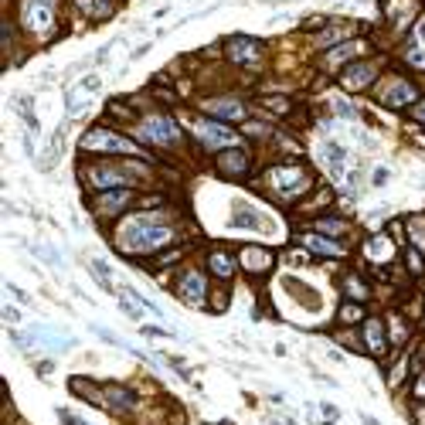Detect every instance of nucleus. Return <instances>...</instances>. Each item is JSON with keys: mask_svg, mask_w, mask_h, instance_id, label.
I'll use <instances>...</instances> for the list:
<instances>
[{"mask_svg": "<svg viewBox=\"0 0 425 425\" xmlns=\"http://www.w3.org/2000/svg\"><path fill=\"white\" fill-rule=\"evenodd\" d=\"M89 92H92V89H85V85H79V89H72V92H68V99H65V109H68V116H79L82 109L89 106V99H85Z\"/></svg>", "mask_w": 425, "mask_h": 425, "instance_id": "nucleus-22", "label": "nucleus"}, {"mask_svg": "<svg viewBox=\"0 0 425 425\" xmlns=\"http://www.w3.org/2000/svg\"><path fill=\"white\" fill-rule=\"evenodd\" d=\"M290 262H292V266H303V262H310V255H299V252H292Z\"/></svg>", "mask_w": 425, "mask_h": 425, "instance_id": "nucleus-34", "label": "nucleus"}, {"mask_svg": "<svg viewBox=\"0 0 425 425\" xmlns=\"http://www.w3.org/2000/svg\"><path fill=\"white\" fill-rule=\"evenodd\" d=\"M320 228H323V232H347L344 221H320Z\"/></svg>", "mask_w": 425, "mask_h": 425, "instance_id": "nucleus-31", "label": "nucleus"}, {"mask_svg": "<svg viewBox=\"0 0 425 425\" xmlns=\"http://www.w3.org/2000/svg\"><path fill=\"white\" fill-rule=\"evenodd\" d=\"M323 150H327V160H330V170H334V174H341V170H344V160H347L344 147H341V143H327Z\"/></svg>", "mask_w": 425, "mask_h": 425, "instance_id": "nucleus-25", "label": "nucleus"}, {"mask_svg": "<svg viewBox=\"0 0 425 425\" xmlns=\"http://www.w3.org/2000/svg\"><path fill=\"white\" fill-rule=\"evenodd\" d=\"M248 154L245 150H228V154H221L218 157V170L225 174V177H245L248 174Z\"/></svg>", "mask_w": 425, "mask_h": 425, "instance_id": "nucleus-9", "label": "nucleus"}, {"mask_svg": "<svg viewBox=\"0 0 425 425\" xmlns=\"http://www.w3.org/2000/svg\"><path fill=\"white\" fill-rule=\"evenodd\" d=\"M194 133H197V140H201L204 147H225V143H232V140H235V133H232L228 126L211 123V119H197Z\"/></svg>", "mask_w": 425, "mask_h": 425, "instance_id": "nucleus-5", "label": "nucleus"}, {"mask_svg": "<svg viewBox=\"0 0 425 425\" xmlns=\"http://www.w3.org/2000/svg\"><path fill=\"white\" fill-rule=\"evenodd\" d=\"M412 116H415L419 123H425V103H422V106H412Z\"/></svg>", "mask_w": 425, "mask_h": 425, "instance_id": "nucleus-35", "label": "nucleus"}, {"mask_svg": "<svg viewBox=\"0 0 425 425\" xmlns=\"http://www.w3.org/2000/svg\"><path fill=\"white\" fill-rule=\"evenodd\" d=\"M415 398L425 401V378H422V374H419V381H415Z\"/></svg>", "mask_w": 425, "mask_h": 425, "instance_id": "nucleus-33", "label": "nucleus"}, {"mask_svg": "<svg viewBox=\"0 0 425 425\" xmlns=\"http://www.w3.org/2000/svg\"><path fill=\"white\" fill-rule=\"evenodd\" d=\"M371 79H374V65H350L344 75H341V82H344L347 89H361V85H368Z\"/></svg>", "mask_w": 425, "mask_h": 425, "instance_id": "nucleus-15", "label": "nucleus"}, {"mask_svg": "<svg viewBox=\"0 0 425 425\" xmlns=\"http://www.w3.org/2000/svg\"><path fill=\"white\" fill-rule=\"evenodd\" d=\"M82 150H85V154L112 150V154H123V157H133V154H140V147H136V143H130L126 136H119V133H109V130H103V126L82 136Z\"/></svg>", "mask_w": 425, "mask_h": 425, "instance_id": "nucleus-2", "label": "nucleus"}, {"mask_svg": "<svg viewBox=\"0 0 425 425\" xmlns=\"http://www.w3.org/2000/svg\"><path fill=\"white\" fill-rule=\"evenodd\" d=\"M24 17H27V27L31 31H48L52 27V7H48V0H27L24 7Z\"/></svg>", "mask_w": 425, "mask_h": 425, "instance_id": "nucleus-8", "label": "nucleus"}, {"mask_svg": "<svg viewBox=\"0 0 425 425\" xmlns=\"http://www.w3.org/2000/svg\"><path fill=\"white\" fill-rule=\"evenodd\" d=\"M364 344H368V350H371L374 357L385 354L388 337H385V323H381V320H364Z\"/></svg>", "mask_w": 425, "mask_h": 425, "instance_id": "nucleus-12", "label": "nucleus"}, {"mask_svg": "<svg viewBox=\"0 0 425 425\" xmlns=\"http://www.w3.org/2000/svg\"><path fill=\"white\" fill-rule=\"evenodd\" d=\"M419 34H422V41H425V21H422V27H419Z\"/></svg>", "mask_w": 425, "mask_h": 425, "instance_id": "nucleus-37", "label": "nucleus"}, {"mask_svg": "<svg viewBox=\"0 0 425 425\" xmlns=\"http://www.w3.org/2000/svg\"><path fill=\"white\" fill-rule=\"evenodd\" d=\"M388 177H392V174H388V170H385V167H381V170H378V174H374V184H385V181H388Z\"/></svg>", "mask_w": 425, "mask_h": 425, "instance_id": "nucleus-36", "label": "nucleus"}, {"mask_svg": "<svg viewBox=\"0 0 425 425\" xmlns=\"http://www.w3.org/2000/svg\"><path fill=\"white\" fill-rule=\"evenodd\" d=\"M103 398H109L112 412H133L136 405H140V395L130 392V388H123V385H106L103 388Z\"/></svg>", "mask_w": 425, "mask_h": 425, "instance_id": "nucleus-7", "label": "nucleus"}, {"mask_svg": "<svg viewBox=\"0 0 425 425\" xmlns=\"http://www.w3.org/2000/svg\"><path fill=\"white\" fill-rule=\"evenodd\" d=\"M232 225L235 228H266V218L262 214H255V211H245V208H235V214H232Z\"/></svg>", "mask_w": 425, "mask_h": 425, "instance_id": "nucleus-21", "label": "nucleus"}, {"mask_svg": "<svg viewBox=\"0 0 425 425\" xmlns=\"http://www.w3.org/2000/svg\"><path fill=\"white\" fill-rule=\"evenodd\" d=\"M58 150H65V126H58V130H54V136H52V147L45 150L48 157H41V160H38V167H41V170H48V167H54V160L61 157Z\"/></svg>", "mask_w": 425, "mask_h": 425, "instance_id": "nucleus-19", "label": "nucleus"}, {"mask_svg": "<svg viewBox=\"0 0 425 425\" xmlns=\"http://www.w3.org/2000/svg\"><path fill=\"white\" fill-rule=\"evenodd\" d=\"M208 109H211L214 116H221V119H241V116H245L241 103H211Z\"/></svg>", "mask_w": 425, "mask_h": 425, "instance_id": "nucleus-24", "label": "nucleus"}, {"mask_svg": "<svg viewBox=\"0 0 425 425\" xmlns=\"http://www.w3.org/2000/svg\"><path fill=\"white\" fill-rule=\"evenodd\" d=\"M130 197H133L130 191H112V194H103V197L96 201V208H99V211L116 214V211H123V208L130 204Z\"/></svg>", "mask_w": 425, "mask_h": 425, "instance_id": "nucleus-16", "label": "nucleus"}, {"mask_svg": "<svg viewBox=\"0 0 425 425\" xmlns=\"http://www.w3.org/2000/svg\"><path fill=\"white\" fill-rule=\"evenodd\" d=\"M412 99H419L415 85H408V82H401V79H395L392 85H385V92H381V103H385V106H392V109L408 106Z\"/></svg>", "mask_w": 425, "mask_h": 425, "instance_id": "nucleus-6", "label": "nucleus"}, {"mask_svg": "<svg viewBox=\"0 0 425 425\" xmlns=\"http://www.w3.org/2000/svg\"><path fill=\"white\" fill-rule=\"evenodd\" d=\"M68 388L75 392V395H82L85 401H92V405H103V388H96L92 381H85V378H72L68 381Z\"/></svg>", "mask_w": 425, "mask_h": 425, "instance_id": "nucleus-17", "label": "nucleus"}, {"mask_svg": "<svg viewBox=\"0 0 425 425\" xmlns=\"http://www.w3.org/2000/svg\"><path fill=\"white\" fill-rule=\"evenodd\" d=\"M361 52V41H347L344 48H337V52L330 54V61H344V58H350V54Z\"/></svg>", "mask_w": 425, "mask_h": 425, "instance_id": "nucleus-29", "label": "nucleus"}, {"mask_svg": "<svg viewBox=\"0 0 425 425\" xmlns=\"http://www.w3.org/2000/svg\"><path fill=\"white\" fill-rule=\"evenodd\" d=\"M269 181L279 187L283 197H296V194L310 191V174H306L303 167H279V170L269 174Z\"/></svg>", "mask_w": 425, "mask_h": 425, "instance_id": "nucleus-3", "label": "nucleus"}, {"mask_svg": "<svg viewBox=\"0 0 425 425\" xmlns=\"http://www.w3.org/2000/svg\"><path fill=\"white\" fill-rule=\"evenodd\" d=\"M3 320H7V323H21V313H17V306H3Z\"/></svg>", "mask_w": 425, "mask_h": 425, "instance_id": "nucleus-32", "label": "nucleus"}, {"mask_svg": "<svg viewBox=\"0 0 425 425\" xmlns=\"http://www.w3.org/2000/svg\"><path fill=\"white\" fill-rule=\"evenodd\" d=\"M364 255H368L371 262H388V259H392V241L385 239V235H378V239H371L364 245Z\"/></svg>", "mask_w": 425, "mask_h": 425, "instance_id": "nucleus-18", "label": "nucleus"}, {"mask_svg": "<svg viewBox=\"0 0 425 425\" xmlns=\"http://www.w3.org/2000/svg\"><path fill=\"white\" fill-rule=\"evenodd\" d=\"M259 54V41L255 38H232L228 41V58L232 61H252Z\"/></svg>", "mask_w": 425, "mask_h": 425, "instance_id": "nucleus-13", "label": "nucleus"}, {"mask_svg": "<svg viewBox=\"0 0 425 425\" xmlns=\"http://www.w3.org/2000/svg\"><path fill=\"white\" fill-rule=\"evenodd\" d=\"M140 133H143V140L163 143V147H170V143L181 140V130H177V123H174L170 116H150V119L140 126Z\"/></svg>", "mask_w": 425, "mask_h": 425, "instance_id": "nucleus-4", "label": "nucleus"}, {"mask_svg": "<svg viewBox=\"0 0 425 425\" xmlns=\"http://www.w3.org/2000/svg\"><path fill=\"white\" fill-rule=\"evenodd\" d=\"M208 266H211V272L214 276H221V279H232V276H235V262H232L228 252H211Z\"/></svg>", "mask_w": 425, "mask_h": 425, "instance_id": "nucleus-20", "label": "nucleus"}, {"mask_svg": "<svg viewBox=\"0 0 425 425\" xmlns=\"http://www.w3.org/2000/svg\"><path fill=\"white\" fill-rule=\"evenodd\" d=\"M89 269L96 272V279L103 283V290H106V292H116V286H112V279H109V269H106V262H99V259H92V262H89Z\"/></svg>", "mask_w": 425, "mask_h": 425, "instance_id": "nucleus-26", "label": "nucleus"}, {"mask_svg": "<svg viewBox=\"0 0 425 425\" xmlns=\"http://www.w3.org/2000/svg\"><path fill=\"white\" fill-rule=\"evenodd\" d=\"M361 317H364V306L361 303H344L341 306V323H361Z\"/></svg>", "mask_w": 425, "mask_h": 425, "instance_id": "nucleus-27", "label": "nucleus"}, {"mask_svg": "<svg viewBox=\"0 0 425 425\" xmlns=\"http://www.w3.org/2000/svg\"><path fill=\"white\" fill-rule=\"evenodd\" d=\"M163 241H170V228L157 225L154 218H136L123 228L119 245H123V252H154Z\"/></svg>", "mask_w": 425, "mask_h": 425, "instance_id": "nucleus-1", "label": "nucleus"}, {"mask_svg": "<svg viewBox=\"0 0 425 425\" xmlns=\"http://www.w3.org/2000/svg\"><path fill=\"white\" fill-rule=\"evenodd\" d=\"M344 286H347V292H350L354 299H364V296H368V290H364V283H357V279H347Z\"/></svg>", "mask_w": 425, "mask_h": 425, "instance_id": "nucleus-30", "label": "nucleus"}, {"mask_svg": "<svg viewBox=\"0 0 425 425\" xmlns=\"http://www.w3.org/2000/svg\"><path fill=\"white\" fill-rule=\"evenodd\" d=\"M303 245L306 248H317L323 255H344V248L337 241H327V239H317V235H303Z\"/></svg>", "mask_w": 425, "mask_h": 425, "instance_id": "nucleus-23", "label": "nucleus"}, {"mask_svg": "<svg viewBox=\"0 0 425 425\" xmlns=\"http://www.w3.org/2000/svg\"><path fill=\"white\" fill-rule=\"evenodd\" d=\"M89 181H92V184H96V187H116V184H130V181H123V174H119V170H116V167H103V163H99V167H92V170H89Z\"/></svg>", "mask_w": 425, "mask_h": 425, "instance_id": "nucleus-14", "label": "nucleus"}, {"mask_svg": "<svg viewBox=\"0 0 425 425\" xmlns=\"http://www.w3.org/2000/svg\"><path fill=\"white\" fill-rule=\"evenodd\" d=\"M272 262H276V259H272V252H266V248H252V245H248V248L241 252V266L248 269L252 276H262V272H269V269H272Z\"/></svg>", "mask_w": 425, "mask_h": 425, "instance_id": "nucleus-11", "label": "nucleus"}, {"mask_svg": "<svg viewBox=\"0 0 425 425\" xmlns=\"http://www.w3.org/2000/svg\"><path fill=\"white\" fill-rule=\"evenodd\" d=\"M181 296H184L187 303L201 306V303H204V296H208V283H204V276H201V272H187L184 279H181Z\"/></svg>", "mask_w": 425, "mask_h": 425, "instance_id": "nucleus-10", "label": "nucleus"}, {"mask_svg": "<svg viewBox=\"0 0 425 425\" xmlns=\"http://www.w3.org/2000/svg\"><path fill=\"white\" fill-rule=\"evenodd\" d=\"M405 259H408V269H412L415 276H422V272H425V262H422V252H419V248H408V252H405Z\"/></svg>", "mask_w": 425, "mask_h": 425, "instance_id": "nucleus-28", "label": "nucleus"}]
</instances>
